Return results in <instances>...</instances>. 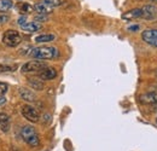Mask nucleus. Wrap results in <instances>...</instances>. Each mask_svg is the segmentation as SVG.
<instances>
[{
	"mask_svg": "<svg viewBox=\"0 0 157 151\" xmlns=\"http://www.w3.org/2000/svg\"><path fill=\"white\" fill-rule=\"evenodd\" d=\"M30 56L39 59V60H46V59H55L59 56L58 50L56 47H50V46H42L33 48L30 52Z\"/></svg>",
	"mask_w": 157,
	"mask_h": 151,
	"instance_id": "1",
	"label": "nucleus"
},
{
	"mask_svg": "<svg viewBox=\"0 0 157 151\" xmlns=\"http://www.w3.org/2000/svg\"><path fill=\"white\" fill-rule=\"evenodd\" d=\"M22 138H23V140L28 145H30L33 148L39 146L40 144L39 135H38V132L35 131L34 127H32V126H24L23 130H22Z\"/></svg>",
	"mask_w": 157,
	"mask_h": 151,
	"instance_id": "2",
	"label": "nucleus"
},
{
	"mask_svg": "<svg viewBox=\"0 0 157 151\" xmlns=\"http://www.w3.org/2000/svg\"><path fill=\"white\" fill-rule=\"evenodd\" d=\"M21 35L17 30H6L2 35V42L9 47H16L21 44Z\"/></svg>",
	"mask_w": 157,
	"mask_h": 151,
	"instance_id": "3",
	"label": "nucleus"
},
{
	"mask_svg": "<svg viewBox=\"0 0 157 151\" xmlns=\"http://www.w3.org/2000/svg\"><path fill=\"white\" fill-rule=\"evenodd\" d=\"M44 68H46V63L39 59H35V60H30L23 64L22 73H39Z\"/></svg>",
	"mask_w": 157,
	"mask_h": 151,
	"instance_id": "4",
	"label": "nucleus"
},
{
	"mask_svg": "<svg viewBox=\"0 0 157 151\" xmlns=\"http://www.w3.org/2000/svg\"><path fill=\"white\" fill-rule=\"evenodd\" d=\"M21 113L24 116V118H27L30 122H38L40 120L39 111L35 108L30 106V105H23L22 109H21Z\"/></svg>",
	"mask_w": 157,
	"mask_h": 151,
	"instance_id": "5",
	"label": "nucleus"
},
{
	"mask_svg": "<svg viewBox=\"0 0 157 151\" xmlns=\"http://www.w3.org/2000/svg\"><path fill=\"white\" fill-rule=\"evenodd\" d=\"M141 18L146 21H152L157 18V6L155 5H145L141 7Z\"/></svg>",
	"mask_w": 157,
	"mask_h": 151,
	"instance_id": "6",
	"label": "nucleus"
},
{
	"mask_svg": "<svg viewBox=\"0 0 157 151\" xmlns=\"http://www.w3.org/2000/svg\"><path fill=\"white\" fill-rule=\"evenodd\" d=\"M141 39L146 44L157 47V29H146V30H144L141 33Z\"/></svg>",
	"mask_w": 157,
	"mask_h": 151,
	"instance_id": "7",
	"label": "nucleus"
},
{
	"mask_svg": "<svg viewBox=\"0 0 157 151\" xmlns=\"http://www.w3.org/2000/svg\"><path fill=\"white\" fill-rule=\"evenodd\" d=\"M56 76H57V72L52 67H46L38 73V77H40L41 80H53L56 79Z\"/></svg>",
	"mask_w": 157,
	"mask_h": 151,
	"instance_id": "8",
	"label": "nucleus"
},
{
	"mask_svg": "<svg viewBox=\"0 0 157 151\" xmlns=\"http://www.w3.org/2000/svg\"><path fill=\"white\" fill-rule=\"evenodd\" d=\"M21 28L24 30V32H28V33H34V32H38L42 28V24L40 22H25L23 25H21Z\"/></svg>",
	"mask_w": 157,
	"mask_h": 151,
	"instance_id": "9",
	"label": "nucleus"
},
{
	"mask_svg": "<svg viewBox=\"0 0 157 151\" xmlns=\"http://www.w3.org/2000/svg\"><path fill=\"white\" fill-rule=\"evenodd\" d=\"M122 18L126 21H131V19L141 18V9H132L127 12H124L122 15Z\"/></svg>",
	"mask_w": 157,
	"mask_h": 151,
	"instance_id": "10",
	"label": "nucleus"
},
{
	"mask_svg": "<svg viewBox=\"0 0 157 151\" xmlns=\"http://www.w3.org/2000/svg\"><path fill=\"white\" fill-rule=\"evenodd\" d=\"M52 9H53V7L46 5L45 2H38V4L34 6V11H36L39 15H48V14H51V12L53 11Z\"/></svg>",
	"mask_w": 157,
	"mask_h": 151,
	"instance_id": "11",
	"label": "nucleus"
},
{
	"mask_svg": "<svg viewBox=\"0 0 157 151\" xmlns=\"http://www.w3.org/2000/svg\"><path fill=\"white\" fill-rule=\"evenodd\" d=\"M18 92H20V95L22 99H24V100H27V102H34L36 98H35V95L30 91V90H28V88H24V87H21L20 90H18Z\"/></svg>",
	"mask_w": 157,
	"mask_h": 151,
	"instance_id": "12",
	"label": "nucleus"
},
{
	"mask_svg": "<svg viewBox=\"0 0 157 151\" xmlns=\"http://www.w3.org/2000/svg\"><path fill=\"white\" fill-rule=\"evenodd\" d=\"M28 85L30 87H33L34 90H38V91L44 90V87H45L44 80H41L40 77H30V79H28Z\"/></svg>",
	"mask_w": 157,
	"mask_h": 151,
	"instance_id": "13",
	"label": "nucleus"
},
{
	"mask_svg": "<svg viewBox=\"0 0 157 151\" xmlns=\"http://www.w3.org/2000/svg\"><path fill=\"white\" fill-rule=\"evenodd\" d=\"M10 117L4 113H0V130L2 132H7L10 130Z\"/></svg>",
	"mask_w": 157,
	"mask_h": 151,
	"instance_id": "14",
	"label": "nucleus"
},
{
	"mask_svg": "<svg viewBox=\"0 0 157 151\" xmlns=\"http://www.w3.org/2000/svg\"><path fill=\"white\" fill-rule=\"evenodd\" d=\"M16 7H17V10L20 11L21 14H23V15H27V14H30V12L34 11V7L30 4H28V2H18L16 5Z\"/></svg>",
	"mask_w": 157,
	"mask_h": 151,
	"instance_id": "15",
	"label": "nucleus"
},
{
	"mask_svg": "<svg viewBox=\"0 0 157 151\" xmlns=\"http://www.w3.org/2000/svg\"><path fill=\"white\" fill-rule=\"evenodd\" d=\"M56 39V37L53 34H44V35H39L35 38L36 42H50V41H53Z\"/></svg>",
	"mask_w": 157,
	"mask_h": 151,
	"instance_id": "16",
	"label": "nucleus"
},
{
	"mask_svg": "<svg viewBox=\"0 0 157 151\" xmlns=\"http://www.w3.org/2000/svg\"><path fill=\"white\" fill-rule=\"evenodd\" d=\"M12 5L13 4L11 0H0V12H7Z\"/></svg>",
	"mask_w": 157,
	"mask_h": 151,
	"instance_id": "17",
	"label": "nucleus"
},
{
	"mask_svg": "<svg viewBox=\"0 0 157 151\" xmlns=\"http://www.w3.org/2000/svg\"><path fill=\"white\" fill-rule=\"evenodd\" d=\"M42 2H45L46 5L51 6V7H57L59 5H62V0H42Z\"/></svg>",
	"mask_w": 157,
	"mask_h": 151,
	"instance_id": "18",
	"label": "nucleus"
},
{
	"mask_svg": "<svg viewBox=\"0 0 157 151\" xmlns=\"http://www.w3.org/2000/svg\"><path fill=\"white\" fill-rule=\"evenodd\" d=\"M15 72L16 68L15 67H10V65H2L0 64V73H6V72Z\"/></svg>",
	"mask_w": 157,
	"mask_h": 151,
	"instance_id": "19",
	"label": "nucleus"
},
{
	"mask_svg": "<svg viewBox=\"0 0 157 151\" xmlns=\"http://www.w3.org/2000/svg\"><path fill=\"white\" fill-rule=\"evenodd\" d=\"M7 91V85L4 83V82H0V97L4 95Z\"/></svg>",
	"mask_w": 157,
	"mask_h": 151,
	"instance_id": "20",
	"label": "nucleus"
},
{
	"mask_svg": "<svg viewBox=\"0 0 157 151\" xmlns=\"http://www.w3.org/2000/svg\"><path fill=\"white\" fill-rule=\"evenodd\" d=\"M35 21L36 22H41V21H47V16L46 15H39L35 17Z\"/></svg>",
	"mask_w": 157,
	"mask_h": 151,
	"instance_id": "21",
	"label": "nucleus"
},
{
	"mask_svg": "<svg viewBox=\"0 0 157 151\" xmlns=\"http://www.w3.org/2000/svg\"><path fill=\"white\" fill-rule=\"evenodd\" d=\"M25 22H28L25 16H22V17H20V19H18V24H20V27H21V25H23Z\"/></svg>",
	"mask_w": 157,
	"mask_h": 151,
	"instance_id": "22",
	"label": "nucleus"
},
{
	"mask_svg": "<svg viewBox=\"0 0 157 151\" xmlns=\"http://www.w3.org/2000/svg\"><path fill=\"white\" fill-rule=\"evenodd\" d=\"M138 29H139V25H132L128 28V30H131V32H137Z\"/></svg>",
	"mask_w": 157,
	"mask_h": 151,
	"instance_id": "23",
	"label": "nucleus"
},
{
	"mask_svg": "<svg viewBox=\"0 0 157 151\" xmlns=\"http://www.w3.org/2000/svg\"><path fill=\"white\" fill-rule=\"evenodd\" d=\"M7 17H6V16H1V17H0V24H1V23H6V22H7Z\"/></svg>",
	"mask_w": 157,
	"mask_h": 151,
	"instance_id": "24",
	"label": "nucleus"
},
{
	"mask_svg": "<svg viewBox=\"0 0 157 151\" xmlns=\"http://www.w3.org/2000/svg\"><path fill=\"white\" fill-rule=\"evenodd\" d=\"M152 1H155V2H157V0H152Z\"/></svg>",
	"mask_w": 157,
	"mask_h": 151,
	"instance_id": "25",
	"label": "nucleus"
},
{
	"mask_svg": "<svg viewBox=\"0 0 157 151\" xmlns=\"http://www.w3.org/2000/svg\"><path fill=\"white\" fill-rule=\"evenodd\" d=\"M156 103H157V95H156Z\"/></svg>",
	"mask_w": 157,
	"mask_h": 151,
	"instance_id": "26",
	"label": "nucleus"
},
{
	"mask_svg": "<svg viewBox=\"0 0 157 151\" xmlns=\"http://www.w3.org/2000/svg\"><path fill=\"white\" fill-rule=\"evenodd\" d=\"M156 122H157V117H156Z\"/></svg>",
	"mask_w": 157,
	"mask_h": 151,
	"instance_id": "27",
	"label": "nucleus"
}]
</instances>
